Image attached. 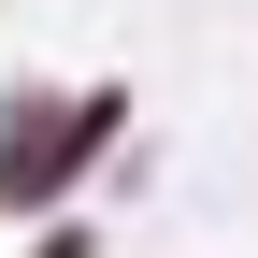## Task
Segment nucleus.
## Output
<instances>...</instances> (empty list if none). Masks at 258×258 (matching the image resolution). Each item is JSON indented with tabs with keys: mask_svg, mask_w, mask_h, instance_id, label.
<instances>
[]
</instances>
